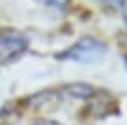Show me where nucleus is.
Instances as JSON below:
<instances>
[{"mask_svg": "<svg viewBox=\"0 0 127 125\" xmlns=\"http://www.w3.org/2000/svg\"><path fill=\"white\" fill-rule=\"evenodd\" d=\"M105 54V44L93 36H84L73 45L60 53L58 60H69V62H80V64H93L100 60Z\"/></svg>", "mask_w": 127, "mask_h": 125, "instance_id": "1", "label": "nucleus"}, {"mask_svg": "<svg viewBox=\"0 0 127 125\" xmlns=\"http://www.w3.org/2000/svg\"><path fill=\"white\" fill-rule=\"evenodd\" d=\"M26 35L15 29H0V64H9L22 56L27 49Z\"/></svg>", "mask_w": 127, "mask_h": 125, "instance_id": "2", "label": "nucleus"}, {"mask_svg": "<svg viewBox=\"0 0 127 125\" xmlns=\"http://www.w3.org/2000/svg\"><path fill=\"white\" fill-rule=\"evenodd\" d=\"M64 93L67 96H73V98H80V100H87L91 96H95L96 89L89 83H71L64 87Z\"/></svg>", "mask_w": 127, "mask_h": 125, "instance_id": "3", "label": "nucleus"}, {"mask_svg": "<svg viewBox=\"0 0 127 125\" xmlns=\"http://www.w3.org/2000/svg\"><path fill=\"white\" fill-rule=\"evenodd\" d=\"M20 118V107L16 101L5 103L0 109V125H15Z\"/></svg>", "mask_w": 127, "mask_h": 125, "instance_id": "4", "label": "nucleus"}, {"mask_svg": "<svg viewBox=\"0 0 127 125\" xmlns=\"http://www.w3.org/2000/svg\"><path fill=\"white\" fill-rule=\"evenodd\" d=\"M38 4L47 5V7H64L67 4V0H36Z\"/></svg>", "mask_w": 127, "mask_h": 125, "instance_id": "5", "label": "nucleus"}, {"mask_svg": "<svg viewBox=\"0 0 127 125\" xmlns=\"http://www.w3.org/2000/svg\"><path fill=\"white\" fill-rule=\"evenodd\" d=\"M105 5H109L111 9H122L127 5V0H102Z\"/></svg>", "mask_w": 127, "mask_h": 125, "instance_id": "6", "label": "nucleus"}, {"mask_svg": "<svg viewBox=\"0 0 127 125\" xmlns=\"http://www.w3.org/2000/svg\"><path fill=\"white\" fill-rule=\"evenodd\" d=\"M33 125H58V123L53 122V120H38L36 123H33Z\"/></svg>", "mask_w": 127, "mask_h": 125, "instance_id": "7", "label": "nucleus"}, {"mask_svg": "<svg viewBox=\"0 0 127 125\" xmlns=\"http://www.w3.org/2000/svg\"><path fill=\"white\" fill-rule=\"evenodd\" d=\"M124 20H125V24H127V11H125V15H124Z\"/></svg>", "mask_w": 127, "mask_h": 125, "instance_id": "8", "label": "nucleus"}]
</instances>
